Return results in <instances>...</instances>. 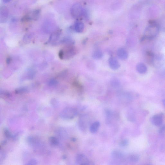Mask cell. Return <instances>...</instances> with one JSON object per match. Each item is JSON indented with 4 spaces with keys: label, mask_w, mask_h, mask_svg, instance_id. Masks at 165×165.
I'll return each mask as SVG.
<instances>
[{
    "label": "cell",
    "mask_w": 165,
    "mask_h": 165,
    "mask_svg": "<svg viewBox=\"0 0 165 165\" xmlns=\"http://www.w3.org/2000/svg\"><path fill=\"white\" fill-rule=\"evenodd\" d=\"M62 43L65 44L66 46H72L74 43V41L69 38H66L63 39L61 41Z\"/></svg>",
    "instance_id": "ac0fdd59"
},
{
    "label": "cell",
    "mask_w": 165,
    "mask_h": 165,
    "mask_svg": "<svg viewBox=\"0 0 165 165\" xmlns=\"http://www.w3.org/2000/svg\"><path fill=\"white\" fill-rule=\"evenodd\" d=\"M78 114L77 110L74 108H68L63 111L62 116L63 118L66 119L74 118Z\"/></svg>",
    "instance_id": "8992f818"
},
{
    "label": "cell",
    "mask_w": 165,
    "mask_h": 165,
    "mask_svg": "<svg viewBox=\"0 0 165 165\" xmlns=\"http://www.w3.org/2000/svg\"><path fill=\"white\" fill-rule=\"evenodd\" d=\"M162 103H163L164 106L165 108V99H164L162 100Z\"/></svg>",
    "instance_id": "4316f807"
},
{
    "label": "cell",
    "mask_w": 165,
    "mask_h": 165,
    "mask_svg": "<svg viewBox=\"0 0 165 165\" xmlns=\"http://www.w3.org/2000/svg\"><path fill=\"white\" fill-rule=\"evenodd\" d=\"M129 144V141L128 139H125L123 140L120 142V145L121 147H123L128 146Z\"/></svg>",
    "instance_id": "44dd1931"
},
{
    "label": "cell",
    "mask_w": 165,
    "mask_h": 165,
    "mask_svg": "<svg viewBox=\"0 0 165 165\" xmlns=\"http://www.w3.org/2000/svg\"><path fill=\"white\" fill-rule=\"evenodd\" d=\"M4 134L6 137L9 138L10 137L11 135L10 132L7 129H5L4 131Z\"/></svg>",
    "instance_id": "d4e9b609"
},
{
    "label": "cell",
    "mask_w": 165,
    "mask_h": 165,
    "mask_svg": "<svg viewBox=\"0 0 165 165\" xmlns=\"http://www.w3.org/2000/svg\"><path fill=\"white\" fill-rule=\"evenodd\" d=\"M37 160L34 159H31L25 164V165H37Z\"/></svg>",
    "instance_id": "7402d4cb"
},
{
    "label": "cell",
    "mask_w": 165,
    "mask_h": 165,
    "mask_svg": "<svg viewBox=\"0 0 165 165\" xmlns=\"http://www.w3.org/2000/svg\"><path fill=\"white\" fill-rule=\"evenodd\" d=\"M109 62L110 68L114 70H116L120 67L119 63L115 57H110L109 59Z\"/></svg>",
    "instance_id": "30bf717a"
},
{
    "label": "cell",
    "mask_w": 165,
    "mask_h": 165,
    "mask_svg": "<svg viewBox=\"0 0 165 165\" xmlns=\"http://www.w3.org/2000/svg\"><path fill=\"white\" fill-rule=\"evenodd\" d=\"M12 59L10 58H8L7 59V63L8 64H9L10 63Z\"/></svg>",
    "instance_id": "484cf974"
},
{
    "label": "cell",
    "mask_w": 165,
    "mask_h": 165,
    "mask_svg": "<svg viewBox=\"0 0 165 165\" xmlns=\"http://www.w3.org/2000/svg\"><path fill=\"white\" fill-rule=\"evenodd\" d=\"M49 142L50 144L54 147L57 146L59 144L58 140L55 137H50L49 139Z\"/></svg>",
    "instance_id": "d6986e66"
},
{
    "label": "cell",
    "mask_w": 165,
    "mask_h": 165,
    "mask_svg": "<svg viewBox=\"0 0 165 165\" xmlns=\"http://www.w3.org/2000/svg\"><path fill=\"white\" fill-rule=\"evenodd\" d=\"M159 29L158 25L155 23L152 22L146 28L144 36L147 39H153L157 36Z\"/></svg>",
    "instance_id": "7a4b0ae2"
},
{
    "label": "cell",
    "mask_w": 165,
    "mask_h": 165,
    "mask_svg": "<svg viewBox=\"0 0 165 165\" xmlns=\"http://www.w3.org/2000/svg\"><path fill=\"white\" fill-rule=\"evenodd\" d=\"M112 157L116 159H120L123 157V154L122 152L119 150L113 151L112 153Z\"/></svg>",
    "instance_id": "2e32d148"
},
{
    "label": "cell",
    "mask_w": 165,
    "mask_h": 165,
    "mask_svg": "<svg viewBox=\"0 0 165 165\" xmlns=\"http://www.w3.org/2000/svg\"><path fill=\"white\" fill-rule=\"evenodd\" d=\"M129 159L133 162H137L139 160V155L136 154H133L130 155Z\"/></svg>",
    "instance_id": "ffe728a7"
},
{
    "label": "cell",
    "mask_w": 165,
    "mask_h": 165,
    "mask_svg": "<svg viewBox=\"0 0 165 165\" xmlns=\"http://www.w3.org/2000/svg\"><path fill=\"white\" fill-rule=\"evenodd\" d=\"M163 120V115L161 114H157L152 116L151 119V121L154 126H159L162 123Z\"/></svg>",
    "instance_id": "9c48e42d"
},
{
    "label": "cell",
    "mask_w": 165,
    "mask_h": 165,
    "mask_svg": "<svg viewBox=\"0 0 165 165\" xmlns=\"http://www.w3.org/2000/svg\"><path fill=\"white\" fill-rule=\"evenodd\" d=\"M81 165H95L93 161L88 160L86 162Z\"/></svg>",
    "instance_id": "cb8c5ba5"
},
{
    "label": "cell",
    "mask_w": 165,
    "mask_h": 165,
    "mask_svg": "<svg viewBox=\"0 0 165 165\" xmlns=\"http://www.w3.org/2000/svg\"><path fill=\"white\" fill-rule=\"evenodd\" d=\"M77 53L75 47L72 46H66L59 51V56L61 60H68L74 57Z\"/></svg>",
    "instance_id": "6da1fadb"
},
{
    "label": "cell",
    "mask_w": 165,
    "mask_h": 165,
    "mask_svg": "<svg viewBox=\"0 0 165 165\" xmlns=\"http://www.w3.org/2000/svg\"><path fill=\"white\" fill-rule=\"evenodd\" d=\"M9 1V0H5V1H3V2H5V3H7V2H8L9 1Z\"/></svg>",
    "instance_id": "83f0119b"
},
{
    "label": "cell",
    "mask_w": 165,
    "mask_h": 165,
    "mask_svg": "<svg viewBox=\"0 0 165 165\" xmlns=\"http://www.w3.org/2000/svg\"><path fill=\"white\" fill-rule=\"evenodd\" d=\"M71 13L72 17L75 18H80L84 13V10L82 5L78 3H76L71 8Z\"/></svg>",
    "instance_id": "3957f363"
},
{
    "label": "cell",
    "mask_w": 165,
    "mask_h": 165,
    "mask_svg": "<svg viewBox=\"0 0 165 165\" xmlns=\"http://www.w3.org/2000/svg\"><path fill=\"white\" fill-rule=\"evenodd\" d=\"M103 54L102 51L99 49L95 50L92 54L93 58L95 59H100L102 58Z\"/></svg>",
    "instance_id": "e0dca14e"
},
{
    "label": "cell",
    "mask_w": 165,
    "mask_h": 165,
    "mask_svg": "<svg viewBox=\"0 0 165 165\" xmlns=\"http://www.w3.org/2000/svg\"><path fill=\"white\" fill-rule=\"evenodd\" d=\"M61 34V30H58L54 32L50 36L49 40V44L55 45L58 43Z\"/></svg>",
    "instance_id": "52a82bcc"
},
{
    "label": "cell",
    "mask_w": 165,
    "mask_h": 165,
    "mask_svg": "<svg viewBox=\"0 0 165 165\" xmlns=\"http://www.w3.org/2000/svg\"><path fill=\"white\" fill-rule=\"evenodd\" d=\"M100 126V123L98 121L95 122L92 124L90 128V132L92 134L96 133L99 129Z\"/></svg>",
    "instance_id": "9a60e30c"
},
{
    "label": "cell",
    "mask_w": 165,
    "mask_h": 165,
    "mask_svg": "<svg viewBox=\"0 0 165 165\" xmlns=\"http://www.w3.org/2000/svg\"><path fill=\"white\" fill-rule=\"evenodd\" d=\"M26 91V89L24 88H21L20 89H19L17 90L16 91V92H18V93H24Z\"/></svg>",
    "instance_id": "603a6c76"
},
{
    "label": "cell",
    "mask_w": 165,
    "mask_h": 165,
    "mask_svg": "<svg viewBox=\"0 0 165 165\" xmlns=\"http://www.w3.org/2000/svg\"><path fill=\"white\" fill-rule=\"evenodd\" d=\"M117 54L118 58L121 60H126L128 58V52L124 49L120 48L118 49L117 51Z\"/></svg>",
    "instance_id": "8fae6325"
},
{
    "label": "cell",
    "mask_w": 165,
    "mask_h": 165,
    "mask_svg": "<svg viewBox=\"0 0 165 165\" xmlns=\"http://www.w3.org/2000/svg\"><path fill=\"white\" fill-rule=\"evenodd\" d=\"M84 23L80 21L76 22L74 26L75 30L78 33L82 32L84 30Z\"/></svg>",
    "instance_id": "4fadbf2b"
},
{
    "label": "cell",
    "mask_w": 165,
    "mask_h": 165,
    "mask_svg": "<svg viewBox=\"0 0 165 165\" xmlns=\"http://www.w3.org/2000/svg\"><path fill=\"white\" fill-rule=\"evenodd\" d=\"M40 13L39 9H36L25 15L21 19L22 21L28 22L36 20L39 18Z\"/></svg>",
    "instance_id": "277c9868"
},
{
    "label": "cell",
    "mask_w": 165,
    "mask_h": 165,
    "mask_svg": "<svg viewBox=\"0 0 165 165\" xmlns=\"http://www.w3.org/2000/svg\"><path fill=\"white\" fill-rule=\"evenodd\" d=\"M136 70L139 73L143 74L145 73L147 71V66L142 63H139L136 66Z\"/></svg>",
    "instance_id": "5bb4252c"
},
{
    "label": "cell",
    "mask_w": 165,
    "mask_h": 165,
    "mask_svg": "<svg viewBox=\"0 0 165 165\" xmlns=\"http://www.w3.org/2000/svg\"><path fill=\"white\" fill-rule=\"evenodd\" d=\"M9 12L7 8L4 6H1L0 8V21L4 23L7 21L8 17Z\"/></svg>",
    "instance_id": "ba28073f"
},
{
    "label": "cell",
    "mask_w": 165,
    "mask_h": 165,
    "mask_svg": "<svg viewBox=\"0 0 165 165\" xmlns=\"http://www.w3.org/2000/svg\"><path fill=\"white\" fill-rule=\"evenodd\" d=\"M88 160L87 157L82 154H78L76 158V163L77 165H81L84 164Z\"/></svg>",
    "instance_id": "7c38bea8"
},
{
    "label": "cell",
    "mask_w": 165,
    "mask_h": 165,
    "mask_svg": "<svg viewBox=\"0 0 165 165\" xmlns=\"http://www.w3.org/2000/svg\"><path fill=\"white\" fill-rule=\"evenodd\" d=\"M151 64L155 67H161L165 64V56L162 54L154 55Z\"/></svg>",
    "instance_id": "5b68a950"
}]
</instances>
